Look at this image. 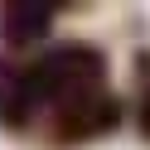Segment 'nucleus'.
<instances>
[{"label":"nucleus","instance_id":"nucleus-5","mask_svg":"<svg viewBox=\"0 0 150 150\" xmlns=\"http://www.w3.org/2000/svg\"><path fill=\"white\" fill-rule=\"evenodd\" d=\"M140 136L150 140V82L140 87Z\"/></svg>","mask_w":150,"mask_h":150},{"label":"nucleus","instance_id":"nucleus-1","mask_svg":"<svg viewBox=\"0 0 150 150\" xmlns=\"http://www.w3.org/2000/svg\"><path fill=\"white\" fill-rule=\"evenodd\" d=\"M34 73H39V87H44L49 111H53L68 97H82V92L107 87V53H102L97 44L68 39V44H53L44 58H34Z\"/></svg>","mask_w":150,"mask_h":150},{"label":"nucleus","instance_id":"nucleus-3","mask_svg":"<svg viewBox=\"0 0 150 150\" xmlns=\"http://www.w3.org/2000/svg\"><path fill=\"white\" fill-rule=\"evenodd\" d=\"M49 107L39 87L34 63H0V126L5 131H24L34 126V116Z\"/></svg>","mask_w":150,"mask_h":150},{"label":"nucleus","instance_id":"nucleus-2","mask_svg":"<svg viewBox=\"0 0 150 150\" xmlns=\"http://www.w3.org/2000/svg\"><path fill=\"white\" fill-rule=\"evenodd\" d=\"M121 126V102L111 87H97V92H82V97H68L49 111V136L58 145H78V140H97L107 131Z\"/></svg>","mask_w":150,"mask_h":150},{"label":"nucleus","instance_id":"nucleus-4","mask_svg":"<svg viewBox=\"0 0 150 150\" xmlns=\"http://www.w3.org/2000/svg\"><path fill=\"white\" fill-rule=\"evenodd\" d=\"M53 29V5H29V0H5L0 5V39L5 44H34Z\"/></svg>","mask_w":150,"mask_h":150}]
</instances>
